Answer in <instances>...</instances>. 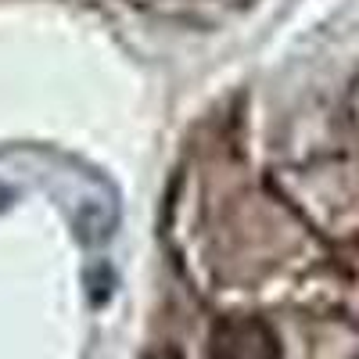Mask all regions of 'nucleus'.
<instances>
[{
    "mask_svg": "<svg viewBox=\"0 0 359 359\" xmlns=\"http://www.w3.org/2000/svg\"><path fill=\"white\" fill-rule=\"evenodd\" d=\"M212 359H280V345L273 331L252 316L226 320L212 331Z\"/></svg>",
    "mask_w": 359,
    "mask_h": 359,
    "instance_id": "f257e3e1",
    "label": "nucleus"
},
{
    "mask_svg": "<svg viewBox=\"0 0 359 359\" xmlns=\"http://www.w3.org/2000/svg\"><path fill=\"white\" fill-rule=\"evenodd\" d=\"M144 359H180L172 348H158V352H151V355H144Z\"/></svg>",
    "mask_w": 359,
    "mask_h": 359,
    "instance_id": "f03ea898",
    "label": "nucleus"
},
{
    "mask_svg": "<svg viewBox=\"0 0 359 359\" xmlns=\"http://www.w3.org/2000/svg\"><path fill=\"white\" fill-rule=\"evenodd\" d=\"M8 201H11V191H8V187H0V208H8Z\"/></svg>",
    "mask_w": 359,
    "mask_h": 359,
    "instance_id": "7ed1b4c3",
    "label": "nucleus"
}]
</instances>
